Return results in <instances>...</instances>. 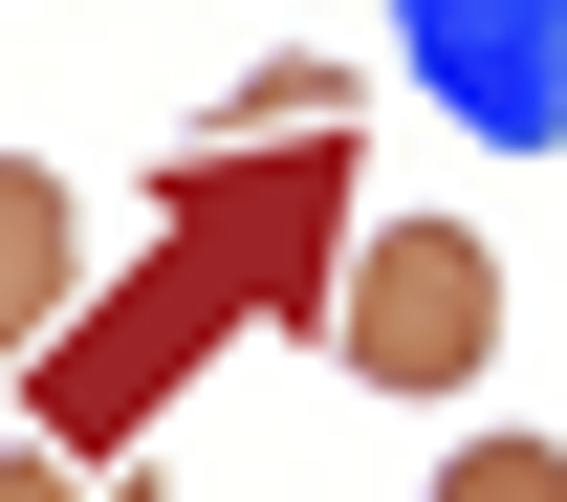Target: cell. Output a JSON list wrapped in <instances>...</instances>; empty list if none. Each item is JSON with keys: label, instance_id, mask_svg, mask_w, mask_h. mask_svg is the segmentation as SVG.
<instances>
[{"label": "cell", "instance_id": "obj_5", "mask_svg": "<svg viewBox=\"0 0 567 502\" xmlns=\"http://www.w3.org/2000/svg\"><path fill=\"white\" fill-rule=\"evenodd\" d=\"M0 502H132V481H87V459H0Z\"/></svg>", "mask_w": 567, "mask_h": 502}, {"label": "cell", "instance_id": "obj_4", "mask_svg": "<svg viewBox=\"0 0 567 502\" xmlns=\"http://www.w3.org/2000/svg\"><path fill=\"white\" fill-rule=\"evenodd\" d=\"M436 502H567V437H458Z\"/></svg>", "mask_w": 567, "mask_h": 502}, {"label": "cell", "instance_id": "obj_1", "mask_svg": "<svg viewBox=\"0 0 567 502\" xmlns=\"http://www.w3.org/2000/svg\"><path fill=\"white\" fill-rule=\"evenodd\" d=\"M481 350H502V240H481V218L350 240V371H371V393H481Z\"/></svg>", "mask_w": 567, "mask_h": 502}, {"label": "cell", "instance_id": "obj_2", "mask_svg": "<svg viewBox=\"0 0 567 502\" xmlns=\"http://www.w3.org/2000/svg\"><path fill=\"white\" fill-rule=\"evenodd\" d=\"M393 44L481 153H567V0H393Z\"/></svg>", "mask_w": 567, "mask_h": 502}, {"label": "cell", "instance_id": "obj_3", "mask_svg": "<svg viewBox=\"0 0 567 502\" xmlns=\"http://www.w3.org/2000/svg\"><path fill=\"white\" fill-rule=\"evenodd\" d=\"M66 263H87V218H66V175H44V153H0V371L44 350V306H66Z\"/></svg>", "mask_w": 567, "mask_h": 502}]
</instances>
